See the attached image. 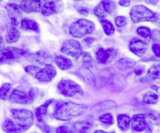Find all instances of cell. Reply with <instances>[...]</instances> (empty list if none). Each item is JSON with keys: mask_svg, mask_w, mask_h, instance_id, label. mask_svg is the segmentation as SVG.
I'll list each match as a JSON object with an SVG mask.
<instances>
[{"mask_svg": "<svg viewBox=\"0 0 160 133\" xmlns=\"http://www.w3.org/2000/svg\"><path fill=\"white\" fill-rule=\"evenodd\" d=\"M93 42H94V39H93V38H87V39H84L83 41V42L87 45H91L92 43H93Z\"/></svg>", "mask_w": 160, "mask_h": 133, "instance_id": "cell-40", "label": "cell"}, {"mask_svg": "<svg viewBox=\"0 0 160 133\" xmlns=\"http://www.w3.org/2000/svg\"><path fill=\"white\" fill-rule=\"evenodd\" d=\"M137 31L140 36H142L143 38H145V39H148L151 36L150 29L147 27H139L137 29Z\"/></svg>", "mask_w": 160, "mask_h": 133, "instance_id": "cell-33", "label": "cell"}, {"mask_svg": "<svg viewBox=\"0 0 160 133\" xmlns=\"http://www.w3.org/2000/svg\"><path fill=\"white\" fill-rule=\"evenodd\" d=\"M108 71L109 70H104V71H102L100 73L99 77H98V79L99 83H102L104 85L106 82H108L111 78L112 74H111V72Z\"/></svg>", "mask_w": 160, "mask_h": 133, "instance_id": "cell-31", "label": "cell"}, {"mask_svg": "<svg viewBox=\"0 0 160 133\" xmlns=\"http://www.w3.org/2000/svg\"><path fill=\"white\" fill-rule=\"evenodd\" d=\"M115 3L111 1H103L101 2L94 9V14L99 18L102 19L108 14L112 13L115 9Z\"/></svg>", "mask_w": 160, "mask_h": 133, "instance_id": "cell-11", "label": "cell"}, {"mask_svg": "<svg viewBox=\"0 0 160 133\" xmlns=\"http://www.w3.org/2000/svg\"><path fill=\"white\" fill-rule=\"evenodd\" d=\"M55 63L58 68L61 70H69L72 68V62L70 59L61 56H58L55 57Z\"/></svg>", "mask_w": 160, "mask_h": 133, "instance_id": "cell-23", "label": "cell"}, {"mask_svg": "<svg viewBox=\"0 0 160 133\" xmlns=\"http://www.w3.org/2000/svg\"><path fill=\"white\" fill-rule=\"evenodd\" d=\"M118 68L121 70H126L129 69V68H133L135 65V62L131 59H128V58H122L120 59L117 63Z\"/></svg>", "mask_w": 160, "mask_h": 133, "instance_id": "cell-27", "label": "cell"}, {"mask_svg": "<svg viewBox=\"0 0 160 133\" xmlns=\"http://www.w3.org/2000/svg\"><path fill=\"white\" fill-rule=\"evenodd\" d=\"M147 116V114H138L133 115L130 120L131 128L137 131H144L147 127V122H146Z\"/></svg>", "mask_w": 160, "mask_h": 133, "instance_id": "cell-14", "label": "cell"}, {"mask_svg": "<svg viewBox=\"0 0 160 133\" xmlns=\"http://www.w3.org/2000/svg\"><path fill=\"white\" fill-rule=\"evenodd\" d=\"M78 12H79L81 14H83V15H88L89 13L88 10H86V9H80V10H78Z\"/></svg>", "mask_w": 160, "mask_h": 133, "instance_id": "cell-42", "label": "cell"}, {"mask_svg": "<svg viewBox=\"0 0 160 133\" xmlns=\"http://www.w3.org/2000/svg\"><path fill=\"white\" fill-rule=\"evenodd\" d=\"M20 36H21V34H20L19 31L16 29V27L11 26L8 29L6 39H7V42L8 43H14V42H18V39H20Z\"/></svg>", "mask_w": 160, "mask_h": 133, "instance_id": "cell-25", "label": "cell"}, {"mask_svg": "<svg viewBox=\"0 0 160 133\" xmlns=\"http://www.w3.org/2000/svg\"><path fill=\"white\" fill-rule=\"evenodd\" d=\"M41 68H38V67H36V66H27L25 68V71L27 73L30 74H34L35 76V74L41 71Z\"/></svg>", "mask_w": 160, "mask_h": 133, "instance_id": "cell-35", "label": "cell"}, {"mask_svg": "<svg viewBox=\"0 0 160 133\" xmlns=\"http://www.w3.org/2000/svg\"><path fill=\"white\" fill-rule=\"evenodd\" d=\"M24 53V50L16 47H6L0 50V64L19 59Z\"/></svg>", "mask_w": 160, "mask_h": 133, "instance_id": "cell-7", "label": "cell"}, {"mask_svg": "<svg viewBox=\"0 0 160 133\" xmlns=\"http://www.w3.org/2000/svg\"><path fill=\"white\" fill-rule=\"evenodd\" d=\"M11 114L15 122L26 131L30 128L34 124V115L32 111L24 109H12Z\"/></svg>", "mask_w": 160, "mask_h": 133, "instance_id": "cell-4", "label": "cell"}, {"mask_svg": "<svg viewBox=\"0 0 160 133\" xmlns=\"http://www.w3.org/2000/svg\"><path fill=\"white\" fill-rule=\"evenodd\" d=\"M82 67H85V68L93 71V70L96 68V65H95V62L94 60H93L91 55L89 53H82Z\"/></svg>", "mask_w": 160, "mask_h": 133, "instance_id": "cell-26", "label": "cell"}, {"mask_svg": "<svg viewBox=\"0 0 160 133\" xmlns=\"http://www.w3.org/2000/svg\"><path fill=\"white\" fill-rule=\"evenodd\" d=\"M58 2H53V1L46 2L42 9V15L49 17L58 13V10H59V6H58V4H57Z\"/></svg>", "mask_w": 160, "mask_h": 133, "instance_id": "cell-20", "label": "cell"}, {"mask_svg": "<svg viewBox=\"0 0 160 133\" xmlns=\"http://www.w3.org/2000/svg\"><path fill=\"white\" fill-rule=\"evenodd\" d=\"M58 89L60 93L65 96H73L83 95V90L78 84L72 80H62L58 84Z\"/></svg>", "mask_w": 160, "mask_h": 133, "instance_id": "cell-5", "label": "cell"}, {"mask_svg": "<svg viewBox=\"0 0 160 133\" xmlns=\"http://www.w3.org/2000/svg\"><path fill=\"white\" fill-rule=\"evenodd\" d=\"M158 95L156 93H153V92L146 93L143 96V101H144V103H147V104H155V103H156L158 102Z\"/></svg>", "mask_w": 160, "mask_h": 133, "instance_id": "cell-29", "label": "cell"}, {"mask_svg": "<svg viewBox=\"0 0 160 133\" xmlns=\"http://www.w3.org/2000/svg\"><path fill=\"white\" fill-rule=\"evenodd\" d=\"M95 30V24L87 19H80L70 26L69 31L73 37L80 39L88 34H91Z\"/></svg>", "mask_w": 160, "mask_h": 133, "instance_id": "cell-2", "label": "cell"}, {"mask_svg": "<svg viewBox=\"0 0 160 133\" xmlns=\"http://www.w3.org/2000/svg\"><path fill=\"white\" fill-rule=\"evenodd\" d=\"M101 21V24L102 25L103 29H104V31L107 36H110L114 34L115 32V27H114L113 24L110 22L109 21L105 19H100Z\"/></svg>", "mask_w": 160, "mask_h": 133, "instance_id": "cell-28", "label": "cell"}, {"mask_svg": "<svg viewBox=\"0 0 160 133\" xmlns=\"http://www.w3.org/2000/svg\"><path fill=\"white\" fill-rule=\"evenodd\" d=\"M130 50L138 56H142L147 50V44L138 38H134L130 42Z\"/></svg>", "mask_w": 160, "mask_h": 133, "instance_id": "cell-15", "label": "cell"}, {"mask_svg": "<svg viewBox=\"0 0 160 133\" xmlns=\"http://www.w3.org/2000/svg\"><path fill=\"white\" fill-rule=\"evenodd\" d=\"M87 109V107L83 104L68 102L59 105L56 108L54 111V117L60 121H69L74 117L83 114Z\"/></svg>", "mask_w": 160, "mask_h": 133, "instance_id": "cell-1", "label": "cell"}, {"mask_svg": "<svg viewBox=\"0 0 160 133\" xmlns=\"http://www.w3.org/2000/svg\"><path fill=\"white\" fill-rule=\"evenodd\" d=\"M100 121L103 122L104 124L106 125H112L114 123V119L113 117L111 114L107 113V114H104L100 117Z\"/></svg>", "mask_w": 160, "mask_h": 133, "instance_id": "cell-32", "label": "cell"}, {"mask_svg": "<svg viewBox=\"0 0 160 133\" xmlns=\"http://www.w3.org/2000/svg\"><path fill=\"white\" fill-rule=\"evenodd\" d=\"M21 27L24 30H31L34 31H39V26L36 21L31 19H24L21 22Z\"/></svg>", "mask_w": 160, "mask_h": 133, "instance_id": "cell-22", "label": "cell"}, {"mask_svg": "<svg viewBox=\"0 0 160 133\" xmlns=\"http://www.w3.org/2000/svg\"><path fill=\"white\" fill-rule=\"evenodd\" d=\"M28 59L35 64H43L47 66L50 64V63L53 60V57L47 52L38 51L29 55Z\"/></svg>", "mask_w": 160, "mask_h": 133, "instance_id": "cell-13", "label": "cell"}, {"mask_svg": "<svg viewBox=\"0 0 160 133\" xmlns=\"http://www.w3.org/2000/svg\"><path fill=\"white\" fill-rule=\"evenodd\" d=\"M91 124L89 123L86 121H80L75 122L73 125L74 133H86L90 128H91Z\"/></svg>", "mask_w": 160, "mask_h": 133, "instance_id": "cell-21", "label": "cell"}, {"mask_svg": "<svg viewBox=\"0 0 160 133\" xmlns=\"http://www.w3.org/2000/svg\"><path fill=\"white\" fill-rule=\"evenodd\" d=\"M41 6L40 1H21L20 7L25 13H31L39 11Z\"/></svg>", "mask_w": 160, "mask_h": 133, "instance_id": "cell-17", "label": "cell"}, {"mask_svg": "<svg viewBox=\"0 0 160 133\" xmlns=\"http://www.w3.org/2000/svg\"><path fill=\"white\" fill-rule=\"evenodd\" d=\"M130 15L131 21L135 24L141 21H157L156 14L143 5H137L132 7Z\"/></svg>", "mask_w": 160, "mask_h": 133, "instance_id": "cell-3", "label": "cell"}, {"mask_svg": "<svg viewBox=\"0 0 160 133\" xmlns=\"http://www.w3.org/2000/svg\"><path fill=\"white\" fill-rule=\"evenodd\" d=\"M7 11H8L9 17H10V21H11L12 27H16L21 22L22 18V13H21V7H18L15 3H10L7 7Z\"/></svg>", "mask_w": 160, "mask_h": 133, "instance_id": "cell-10", "label": "cell"}, {"mask_svg": "<svg viewBox=\"0 0 160 133\" xmlns=\"http://www.w3.org/2000/svg\"><path fill=\"white\" fill-rule=\"evenodd\" d=\"M61 50L64 54L68 55L75 59H78L82 54L81 44L78 41L73 40V39L65 41L63 43Z\"/></svg>", "mask_w": 160, "mask_h": 133, "instance_id": "cell-6", "label": "cell"}, {"mask_svg": "<svg viewBox=\"0 0 160 133\" xmlns=\"http://www.w3.org/2000/svg\"><path fill=\"white\" fill-rule=\"evenodd\" d=\"M10 87L11 85L10 83H5L0 88V99H5L7 93L10 89Z\"/></svg>", "mask_w": 160, "mask_h": 133, "instance_id": "cell-34", "label": "cell"}, {"mask_svg": "<svg viewBox=\"0 0 160 133\" xmlns=\"http://www.w3.org/2000/svg\"><path fill=\"white\" fill-rule=\"evenodd\" d=\"M118 4L122 7H128L130 4V1L127 0V1H119L118 2Z\"/></svg>", "mask_w": 160, "mask_h": 133, "instance_id": "cell-41", "label": "cell"}, {"mask_svg": "<svg viewBox=\"0 0 160 133\" xmlns=\"http://www.w3.org/2000/svg\"><path fill=\"white\" fill-rule=\"evenodd\" d=\"M2 128L7 133H21L24 131L16 122L11 119H7L4 121Z\"/></svg>", "mask_w": 160, "mask_h": 133, "instance_id": "cell-19", "label": "cell"}, {"mask_svg": "<svg viewBox=\"0 0 160 133\" xmlns=\"http://www.w3.org/2000/svg\"><path fill=\"white\" fill-rule=\"evenodd\" d=\"M115 24H116V25L119 27H123V26L127 25V18L126 17L122 16L117 17L115 18Z\"/></svg>", "mask_w": 160, "mask_h": 133, "instance_id": "cell-36", "label": "cell"}, {"mask_svg": "<svg viewBox=\"0 0 160 133\" xmlns=\"http://www.w3.org/2000/svg\"><path fill=\"white\" fill-rule=\"evenodd\" d=\"M57 75V71L51 64L47 65L43 69L35 74V78L42 82H49Z\"/></svg>", "mask_w": 160, "mask_h": 133, "instance_id": "cell-12", "label": "cell"}, {"mask_svg": "<svg viewBox=\"0 0 160 133\" xmlns=\"http://www.w3.org/2000/svg\"><path fill=\"white\" fill-rule=\"evenodd\" d=\"M57 133H74L73 129L71 128L70 127L63 125V126L59 127L56 131Z\"/></svg>", "mask_w": 160, "mask_h": 133, "instance_id": "cell-37", "label": "cell"}, {"mask_svg": "<svg viewBox=\"0 0 160 133\" xmlns=\"http://www.w3.org/2000/svg\"><path fill=\"white\" fill-rule=\"evenodd\" d=\"M157 79L160 80V64L152 66L149 68L147 74L141 78V82L143 83H149Z\"/></svg>", "mask_w": 160, "mask_h": 133, "instance_id": "cell-16", "label": "cell"}, {"mask_svg": "<svg viewBox=\"0 0 160 133\" xmlns=\"http://www.w3.org/2000/svg\"><path fill=\"white\" fill-rule=\"evenodd\" d=\"M145 2H147V3L152 4V5H155V4L158 2V1H145Z\"/></svg>", "mask_w": 160, "mask_h": 133, "instance_id": "cell-43", "label": "cell"}, {"mask_svg": "<svg viewBox=\"0 0 160 133\" xmlns=\"http://www.w3.org/2000/svg\"><path fill=\"white\" fill-rule=\"evenodd\" d=\"M52 102H53V99H49L47 100L45 103L40 107H38L36 110H35V116H36V119L38 120V122L40 123H43L44 117L47 115V109H48L49 106L51 104Z\"/></svg>", "mask_w": 160, "mask_h": 133, "instance_id": "cell-18", "label": "cell"}, {"mask_svg": "<svg viewBox=\"0 0 160 133\" xmlns=\"http://www.w3.org/2000/svg\"><path fill=\"white\" fill-rule=\"evenodd\" d=\"M130 117L127 114H119L117 117V121H118V128L120 129L123 130V131H127L129 129L130 126Z\"/></svg>", "mask_w": 160, "mask_h": 133, "instance_id": "cell-24", "label": "cell"}, {"mask_svg": "<svg viewBox=\"0 0 160 133\" xmlns=\"http://www.w3.org/2000/svg\"><path fill=\"white\" fill-rule=\"evenodd\" d=\"M152 49L154 54H155L157 57L160 58V45H158V44H154V45H152Z\"/></svg>", "mask_w": 160, "mask_h": 133, "instance_id": "cell-38", "label": "cell"}, {"mask_svg": "<svg viewBox=\"0 0 160 133\" xmlns=\"http://www.w3.org/2000/svg\"><path fill=\"white\" fill-rule=\"evenodd\" d=\"M94 133H108V132L102 131V130H97V131H94ZM111 133H115V132H111Z\"/></svg>", "mask_w": 160, "mask_h": 133, "instance_id": "cell-44", "label": "cell"}, {"mask_svg": "<svg viewBox=\"0 0 160 133\" xmlns=\"http://www.w3.org/2000/svg\"><path fill=\"white\" fill-rule=\"evenodd\" d=\"M118 56V52L113 48H109L107 50L99 48L95 53L96 60L99 64H108L116 59Z\"/></svg>", "mask_w": 160, "mask_h": 133, "instance_id": "cell-9", "label": "cell"}, {"mask_svg": "<svg viewBox=\"0 0 160 133\" xmlns=\"http://www.w3.org/2000/svg\"><path fill=\"white\" fill-rule=\"evenodd\" d=\"M34 97H35V93H34V90L32 88L29 91L28 94L21 91V90L14 89L10 94L9 99L11 103H13L28 104V103H30L33 101Z\"/></svg>", "mask_w": 160, "mask_h": 133, "instance_id": "cell-8", "label": "cell"}, {"mask_svg": "<svg viewBox=\"0 0 160 133\" xmlns=\"http://www.w3.org/2000/svg\"><path fill=\"white\" fill-rule=\"evenodd\" d=\"M79 72L82 78L87 81V82H90V81L93 80V71H91V70L82 66L81 69L79 70Z\"/></svg>", "mask_w": 160, "mask_h": 133, "instance_id": "cell-30", "label": "cell"}, {"mask_svg": "<svg viewBox=\"0 0 160 133\" xmlns=\"http://www.w3.org/2000/svg\"><path fill=\"white\" fill-rule=\"evenodd\" d=\"M144 68L142 67V66H138V67H137L134 70V73L137 75H141V74H142L143 73H144Z\"/></svg>", "mask_w": 160, "mask_h": 133, "instance_id": "cell-39", "label": "cell"}]
</instances>
